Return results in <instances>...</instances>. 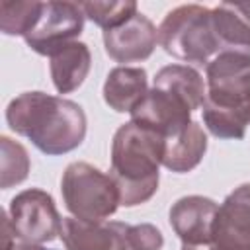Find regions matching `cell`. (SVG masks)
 <instances>
[{
  "instance_id": "6da1fadb",
  "label": "cell",
  "mask_w": 250,
  "mask_h": 250,
  "mask_svg": "<svg viewBox=\"0 0 250 250\" xmlns=\"http://www.w3.org/2000/svg\"><path fill=\"white\" fill-rule=\"evenodd\" d=\"M10 129L33 143L47 156H59L78 148L86 137L88 119L72 100L39 90L16 96L6 107Z\"/></svg>"
},
{
  "instance_id": "7a4b0ae2",
  "label": "cell",
  "mask_w": 250,
  "mask_h": 250,
  "mask_svg": "<svg viewBox=\"0 0 250 250\" xmlns=\"http://www.w3.org/2000/svg\"><path fill=\"white\" fill-rule=\"evenodd\" d=\"M166 139L133 121L123 123L111 141V178L123 207L146 203L158 189Z\"/></svg>"
},
{
  "instance_id": "3957f363",
  "label": "cell",
  "mask_w": 250,
  "mask_h": 250,
  "mask_svg": "<svg viewBox=\"0 0 250 250\" xmlns=\"http://www.w3.org/2000/svg\"><path fill=\"white\" fill-rule=\"evenodd\" d=\"M158 45L174 59L193 64H207L223 51L211 8L201 4H182L170 10L158 25Z\"/></svg>"
},
{
  "instance_id": "277c9868",
  "label": "cell",
  "mask_w": 250,
  "mask_h": 250,
  "mask_svg": "<svg viewBox=\"0 0 250 250\" xmlns=\"http://www.w3.org/2000/svg\"><path fill=\"white\" fill-rule=\"evenodd\" d=\"M66 211L82 221H107L121 205L119 188L111 174L88 162H70L61 178Z\"/></svg>"
},
{
  "instance_id": "5b68a950",
  "label": "cell",
  "mask_w": 250,
  "mask_h": 250,
  "mask_svg": "<svg viewBox=\"0 0 250 250\" xmlns=\"http://www.w3.org/2000/svg\"><path fill=\"white\" fill-rule=\"evenodd\" d=\"M10 221L18 232V238L33 244L51 242L61 236L62 219L57 211L51 193L29 188L12 197L8 207Z\"/></svg>"
},
{
  "instance_id": "8992f818",
  "label": "cell",
  "mask_w": 250,
  "mask_h": 250,
  "mask_svg": "<svg viewBox=\"0 0 250 250\" xmlns=\"http://www.w3.org/2000/svg\"><path fill=\"white\" fill-rule=\"evenodd\" d=\"M207 98L242 107L250 96V49H223L205 64Z\"/></svg>"
},
{
  "instance_id": "52a82bcc",
  "label": "cell",
  "mask_w": 250,
  "mask_h": 250,
  "mask_svg": "<svg viewBox=\"0 0 250 250\" xmlns=\"http://www.w3.org/2000/svg\"><path fill=\"white\" fill-rule=\"evenodd\" d=\"M84 12L78 2H45L37 25L23 37L37 55L51 57L64 45L78 39L84 29Z\"/></svg>"
},
{
  "instance_id": "ba28073f",
  "label": "cell",
  "mask_w": 250,
  "mask_h": 250,
  "mask_svg": "<svg viewBox=\"0 0 250 250\" xmlns=\"http://www.w3.org/2000/svg\"><path fill=\"white\" fill-rule=\"evenodd\" d=\"M131 121L170 139L191 123V107L178 94L152 86L131 111Z\"/></svg>"
},
{
  "instance_id": "9c48e42d",
  "label": "cell",
  "mask_w": 250,
  "mask_h": 250,
  "mask_svg": "<svg viewBox=\"0 0 250 250\" xmlns=\"http://www.w3.org/2000/svg\"><path fill=\"white\" fill-rule=\"evenodd\" d=\"M61 238L66 250H137L133 225L64 217Z\"/></svg>"
},
{
  "instance_id": "30bf717a",
  "label": "cell",
  "mask_w": 250,
  "mask_h": 250,
  "mask_svg": "<svg viewBox=\"0 0 250 250\" xmlns=\"http://www.w3.org/2000/svg\"><path fill=\"white\" fill-rule=\"evenodd\" d=\"M211 242L219 250H250V184L234 188L219 205Z\"/></svg>"
},
{
  "instance_id": "8fae6325",
  "label": "cell",
  "mask_w": 250,
  "mask_h": 250,
  "mask_svg": "<svg viewBox=\"0 0 250 250\" xmlns=\"http://www.w3.org/2000/svg\"><path fill=\"white\" fill-rule=\"evenodd\" d=\"M104 49L115 62H141L146 61L158 43L156 25L141 12H137L123 25L104 31Z\"/></svg>"
},
{
  "instance_id": "7c38bea8",
  "label": "cell",
  "mask_w": 250,
  "mask_h": 250,
  "mask_svg": "<svg viewBox=\"0 0 250 250\" xmlns=\"http://www.w3.org/2000/svg\"><path fill=\"white\" fill-rule=\"evenodd\" d=\"M217 201L203 195L180 197L168 213L170 227L182 244H207L211 242L213 221L217 215Z\"/></svg>"
},
{
  "instance_id": "4fadbf2b",
  "label": "cell",
  "mask_w": 250,
  "mask_h": 250,
  "mask_svg": "<svg viewBox=\"0 0 250 250\" xmlns=\"http://www.w3.org/2000/svg\"><path fill=\"white\" fill-rule=\"evenodd\" d=\"M148 92L146 70L141 66H115L104 82V102L117 113H131Z\"/></svg>"
},
{
  "instance_id": "5bb4252c",
  "label": "cell",
  "mask_w": 250,
  "mask_h": 250,
  "mask_svg": "<svg viewBox=\"0 0 250 250\" xmlns=\"http://www.w3.org/2000/svg\"><path fill=\"white\" fill-rule=\"evenodd\" d=\"M51 80L59 94H70L78 90L92 66V55L86 43L72 41L49 57Z\"/></svg>"
},
{
  "instance_id": "9a60e30c",
  "label": "cell",
  "mask_w": 250,
  "mask_h": 250,
  "mask_svg": "<svg viewBox=\"0 0 250 250\" xmlns=\"http://www.w3.org/2000/svg\"><path fill=\"white\" fill-rule=\"evenodd\" d=\"M207 152V135L203 127L191 121L180 135L166 139L162 166L176 174L191 172Z\"/></svg>"
},
{
  "instance_id": "2e32d148",
  "label": "cell",
  "mask_w": 250,
  "mask_h": 250,
  "mask_svg": "<svg viewBox=\"0 0 250 250\" xmlns=\"http://www.w3.org/2000/svg\"><path fill=\"white\" fill-rule=\"evenodd\" d=\"M211 18L223 49H250V2H223Z\"/></svg>"
},
{
  "instance_id": "e0dca14e",
  "label": "cell",
  "mask_w": 250,
  "mask_h": 250,
  "mask_svg": "<svg viewBox=\"0 0 250 250\" xmlns=\"http://www.w3.org/2000/svg\"><path fill=\"white\" fill-rule=\"evenodd\" d=\"M156 88L170 90L188 102L191 111L199 109L207 98V86L203 76L189 64H166L154 74Z\"/></svg>"
},
{
  "instance_id": "ac0fdd59",
  "label": "cell",
  "mask_w": 250,
  "mask_h": 250,
  "mask_svg": "<svg viewBox=\"0 0 250 250\" xmlns=\"http://www.w3.org/2000/svg\"><path fill=\"white\" fill-rule=\"evenodd\" d=\"M201 113H203V123L213 137L232 139V141L244 139L248 119H246L242 107L223 105V104H217V102H211L209 98H205V102L201 105Z\"/></svg>"
},
{
  "instance_id": "d6986e66",
  "label": "cell",
  "mask_w": 250,
  "mask_h": 250,
  "mask_svg": "<svg viewBox=\"0 0 250 250\" xmlns=\"http://www.w3.org/2000/svg\"><path fill=\"white\" fill-rule=\"evenodd\" d=\"M45 2H16L0 0V31L4 35H21L25 37L39 21Z\"/></svg>"
},
{
  "instance_id": "ffe728a7",
  "label": "cell",
  "mask_w": 250,
  "mask_h": 250,
  "mask_svg": "<svg viewBox=\"0 0 250 250\" xmlns=\"http://www.w3.org/2000/svg\"><path fill=\"white\" fill-rule=\"evenodd\" d=\"M0 186L2 189H10L25 182L31 162L25 146L6 135L0 137Z\"/></svg>"
},
{
  "instance_id": "44dd1931",
  "label": "cell",
  "mask_w": 250,
  "mask_h": 250,
  "mask_svg": "<svg viewBox=\"0 0 250 250\" xmlns=\"http://www.w3.org/2000/svg\"><path fill=\"white\" fill-rule=\"evenodd\" d=\"M84 16L94 21L104 31L115 29L131 20L139 10L137 2L133 0H119V2H78Z\"/></svg>"
},
{
  "instance_id": "7402d4cb",
  "label": "cell",
  "mask_w": 250,
  "mask_h": 250,
  "mask_svg": "<svg viewBox=\"0 0 250 250\" xmlns=\"http://www.w3.org/2000/svg\"><path fill=\"white\" fill-rule=\"evenodd\" d=\"M8 250H49V248H45V246H41V244H33V242H25V240L18 238Z\"/></svg>"
},
{
  "instance_id": "603a6c76",
  "label": "cell",
  "mask_w": 250,
  "mask_h": 250,
  "mask_svg": "<svg viewBox=\"0 0 250 250\" xmlns=\"http://www.w3.org/2000/svg\"><path fill=\"white\" fill-rule=\"evenodd\" d=\"M182 250H219V248L213 246V242H207V244H182Z\"/></svg>"
},
{
  "instance_id": "cb8c5ba5",
  "label": "cell",
  "mask_w": 250,
  "mask_h": 250,
  "mask_svg": "<svg viewBox=\"0 0 250 250\" xmlns=\"http://www.w3.org/2000/svg\"><path fill=\"white\" fill-rule=\"evenodd\" d=\"M242 109H244V115H246V119H248V125H250V96H248V100L244 102Z\"/></svg>"
}]
</instances>
